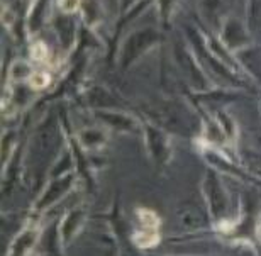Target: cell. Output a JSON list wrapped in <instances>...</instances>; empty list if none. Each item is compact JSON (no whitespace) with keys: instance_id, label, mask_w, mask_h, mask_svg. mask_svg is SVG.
Returning a JSON list of instances; mask_svg holds the SVG:
<instances>
[{"instance_id":"obj_1","label":"cell","mask_w":261,"mask_h":256,"mask_svg":"<svg viewBox=\"0 0 261 256\" xmlns=\"http://www.w3.org/2000/svg\"><path fill=\"white\" fill-rule=\"evenodd\" d=\"M133 241L138 248H154L161 241V236L158 229H146V231L134 233Z\"/></svg>"},{"instance_id":"obj_2","label":"cell","mask_w":261,"mask_h":256,"mask_svg":"<svg viewBox=\"0 0 261 256\" xmlns=\"http://www.w3.org/2000/svg\"><path fill=\"white\" fill-rule=\"evenodd\" d=\"M138 217L146 229H158L160 227L161 221H160L158 214L149 211V209H138Z\"/></svg>"},{"instance_id":"obj_3","label":"cell","mask_w":261,"mask_h":256,"mask_svg":"<svg viewBox=\"0 0 261 256\" xmlns=\"http://www.w3.org/2000/svg\"><path fill=\"white\" fill-rule=\"evenodd\" d=\"M28 83L34 90H43L51 83V75L48 71H33V75L28 78Z\"/></svg>"},{"instance_id":"obj_4","label":"cell","mask_w":261,"mask_h":256,"mask_svg":"<svg viewBox=\"0 0 261 256\" xmlns=\"http://www.w3.org/2000/svg\"><path fill=\"white\" fill-rule=\"evenodd\" d=\"M31 56H33L34 61H39V63H43V61L48 60V56H49L48 46H46L43 41H38V43L33 44V48H31Z\"/></svg>"},{"instance_id":"obj_5","label":"cell","mask_w":261,"mask_h":256,"mask_svg":"<svg viewBox=\"0 0 261 256\" xmlns=\"http://www.w3.org/2000/svg\"><path fill=\"white\" fill-rule=\"evenodd\" d=\"M33 75V71H31V66L28 63H24V61H20V70H17V65H12L10 68V78L12 80H25V78H29Z\"/></svg>"},{"instance_id":"obj_6","label":"cell","mask_w":261,"mask_h":256,"mask_svg":"<svg viewBox=\"0 0 261 256\" xmlns=\"http://www.w3.org/2000/svg\"><path fill=\"white\" fill-rule=\"evenodd\" d=\"M80 2L82 0H58V5L63 12L73 14V12H76L78 7H80Z\"/></svg>"}]
</instances>
